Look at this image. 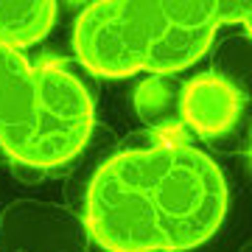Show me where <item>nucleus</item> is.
Masks as SVG:
<instances>
[{"label": "nucleus", "instance_id": "obj_5", "mask_svg": "<svg viewBox=\"0 0 252 252\" xmlns=\"http://www.w3.org/2000/svg\"><path fill=\"white\" fill-rule=\"evenodd\" d=\"M241 104V90L219 73H202L180 93L182 121L202 137H219L230 132L238 124Z\"/></svg>", "mask_w": 252, "mask_h": 252}, {"label": "nucleus", "instance_id": "obj_3", "mask_svg": "<svg viewBox=\"0 0 252 252\" xmlns=\"http://www.w3.org/2000/svg\"><path fill=\"white\" fill-rule=\"evenodd\" d=\"M93 132L87 87L59 64H36L0 45V149L28 168H59Z\"/></svg>", "mask_w": 252, "mask_h": 252}, {"label": "nucleus", "instance_id": "obj_4", "mask_svg": "<svg viewBox=\"0 0 252 252\" xmlns=\"http://www.w3.org/2000/svg\"><path fill=\"white\" fill-rule=\"evenodd\" d=\"M3 238L20 252H84L87 233L70 210L45 202H17L3 213Z\"/></svg>", "mask_w": 252, "mask_h": 252}, {"label": "nucleus", "instance_id": "obj_2", "mask_svg": "<svg viewBox=\"0 0 252 252\" xmlns=\"http://www.w3.org/2000/svg\"><path fill=\"white\" fill-rule=\"evenodd\" d=\"M244 23L250 3L224 0H98L79 14L73 48L84 70L101 79L168 73L196 64L219 28Z\"/></svg>", "mask_w": 252, "mask_h": 252}, {"label": "nucleus", "instance_id": "obj_6", "mask_svg": "<svg viewBox=\"0 0 252 252\" xmlns=\"http://www.w3.org/2000/svg\"><path fill=\"white\" fill-rule=\"evenodd\" d=\"M56 3L51 0H0V45L28 48L54 28Z\"/></svg>", "mask_w": 252, "mask_h": 252}, {"label": "nucleus", "instance_id": "obj_1", "mask_svg": "<svg viewBox=\"0 0 252 252\" xmlns=\"http://www.w3.org/2000/svg\"><path fill=\"white\" fill-rule=\"evenodd\" d=\"M227 213L224 174L188 143L112 154L87 188V235L107 252H185L210 241Z\"/></svg>", "mask_w": 252, "mask_h": 252}]
</instances>
